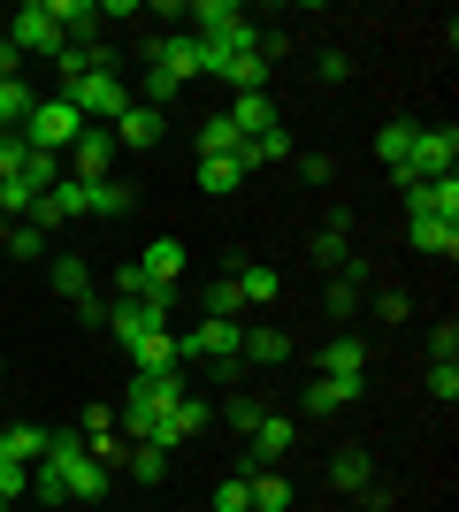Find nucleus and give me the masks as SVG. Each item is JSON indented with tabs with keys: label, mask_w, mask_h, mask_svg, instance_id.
<instances>
[{
	"label": "nucleus",
	"mask_w": 459,
	"mask_h": 512,
	"mask_svg": "<svg viewBox=\"0 0 459 512\" xmlns=\"http://www.w3.org/2000/svg\"><path fill=\"white\" fill-rule=\"evenodd\" d=\"M314 253H322V268H345V260H352L345 253V222H329V230L314 237Z\"/></svg>",
	"instance_id": "4c0bfd02"
},
{
	"label": "nucleus",
	"mask_w": 459,
	"mask_h": 512,
	"mask_svg": "<svg viewBox=\"0 0 459 512\" xmlns=\"http://www.w3.org/2000/svg\"><path fill=\"white\" fill-rule=\"evenodd\" d=\"M452 169H459V130L452 123H444V130H414V161H406L398 184L414 192V184H437V176H452Z\"/></svg>",
	"instance_id": "39448f33"
},
{
	"label": "nucleus",
	"mask_w": 459,
	"mask_h": 512,
	"mask_svg": "<svg viewBox=\"0 0 459 512\" xmlns=\"http://www.w3.org/2000/svg\"><path fill=\"white\" fill-rule=\"evenodd\" d=\"M131 398L153 413H169L176 398H184V367H153V375H131Z\"/></svg>",
	"instance_id": "4468645a"
},
{
	"label": "nucleus",
	"mask_w": 459,
	"mask_h": 512,
	"mask_svg": "<svg viewBox=\"0 0 459 512\" xmlns=\"http://www.w3.org/2000/svg\"><path fill=\"white\" fill-rule=\"evenodd\" d=\"M0 237H8V222H0Z\"/></svg>",
	"instance_id": "49530a36"
},
{
	"label": "nucleus",
	"mask_w": 459,
	"mask_h": 512,
	"mask_svg": "<svg viewBox=\"0 0 459 512\" xmlns=\"http://www.w3.org/2000/svg\"><path fill=\"white\" fill-rule=\"evenodd\" d=\"M222 77L238 92H268V54H238V62H222Z\"/></svg>",
	"instance_id": "c756f323"
},
{
	"label": "nucleus",
	"mask_w": 459,
	"mask_h": 512,
	"mask_svg": "<svg viewBox=\"0 0 459 512\" xmlns=\"http://www.w3.org/2000/svg\"><path fill=\"white\" fill-rule=\"evenodd\" d=\"M230 123H238V138H261V130H276V107H268V92H238Z\"/></svg>",
	"instance_id": "a878e982"
},
{
	"label": "nucleus",
	"mask_w": 459,
	"mask_h": 512,
	"mask_svg": "<svg viewBox=\"0 0 459 512\" xmlns=\"http://www.w3.org/2000/svg\"><path fill=\"white\" fill-rule=\"evenodd\" d=\"M31 490L46 505H62V497H100L108 490V467H92L85 436H46V459L31 467Z\"/></svg>",
	"instance_id": "f257e3e1"
},
{
	"label": "nucleus",
	"mask_w": 459,
	"mask_h": 512,
	"mask_svg": "<svg viewBox=\"0 0 459 512\" xmlns=\"http://www.w3.org/2000/svg\"><path fill=\"white\" fill-rule=\"evenodd\" d=\"M131 352V375H153V367H184V344L169 329H131V337H115Z\"/></svg>",
	"instance_id": "423d86ee"
},
{
	"label": "nucleus",
	"mask_w": 459,
	"mask_h": 512,
	"mask_svg": "<svg viewBox=\"0 0 459 512\" xmlns=\"http://www.w3.org/2000/svg\"><path fill=\"white\" fill-rule=\"evenodd\" d=\"M176 344H184V360H215V367H222V360H238L245 329H238V321H215V314H207L192 337H176Z\"/></svg>",
	"instance_id": "0eeeda50"
},
{
	"label": "nucleus",
	"mask_w": 459,
	"mask_h": 512,
	"mask_svg": "<svg viewBox=\"0 0 459 512\" xmlns=\"http://www.w3.org/2000/svg\"><path fill=\"white\" fill-rule=\"evenodd\" d=\"M146 54H153V69H146V107H153V115H161L184 85H199V77H207V54H199L192 31H169V39H153Z\"/></svg>",
	"instance_id": "f03ea898"
},
{
	"label": "nucleus",
	"mask_w": 459,
	"mask_h": 512,
	"mask_svg": "<svg viewBox=\"0 0 459 512\" xmlns=\"http://www.w3.org/2000/svg\"><path fill=\"white\" fill-rule=\"evenodd\" d=\"M69 153H77V184H100V176L115 169V138H108L100 123L77 130V146H69Z\"/></svg>",
	"instance_id": "9b49d317"
},
{
	"label": "nucleus",
	"mask_w": 459,
	"mask_h": 512,
	"mask_svg": "<svg viewBox=\"0 0 459 512\" xmlns=\"http://www.w3.org/2000/svg\"><path fill=\"white\" fill-rule=\"evenodd\" d=\"M123 467L138 474V482H161V467H169V451H153V444H131V459Z\"/></svg>",
	"instance_id": "c9c22d12"
},
{
	"label": "nucleus",
	"mask_w": 459,
	"mask_h": 512,
	"mask_svg": "<svg viewBox=\"0 0 459 512\" xmlns=\"http://www.w3.org/2000/svg\"><path fill=\"white\" fill-rule=\"evenodd\" d=\"M8 245H16V260H46V230H31V222H8Z\"/></svg>",
	"instance_id": "e433bc0d"
},
{
	"label": "nucleus",
	"mask_w": 459,
	"mask_h": 512,
	"mask_svg": "<svg viewBox=\"0 0 459 512\" xmlns=\"http://www.w3.org/2000/svg\"><path fill=\"white\" fill-rule=\"evenodd\" d=\"M245 497H253V512H291V482H284V474H268V467L245 474Z\"/></svg>",
	"instance_id": "5701e85b"
},
{
	"label": "nucleus",
	"mask_w": 459,
	"mask_h": 512,
	"mask_svg": "<svg viewBox=\"0 0 459 512\" xmlns=\"http://www.w3.org/2000/svg\"><path fill=\"white\" fill-rule=\"evenodd\" d=\"M238 184H245V169H238V161H199V192H238Z\"/></svg>",
	"instance_id": "7c9ffc66"
},
{
	"label": "nucleus",
	"mask_w": 459,
	"mask_h": 512,
	"mask_svg": "<svg viewBox=\"0 0 459 512\" xmlns=\"http://www.w3.org/2000/svg\"><path fill=\"white\" fill-rule=\"evenodd\" d=\"M230 283H238V299H245V306H268L276 291H284V283H276V268H238Z\"/></svg>",
	"instance_id": "c85d7f7f"
},
{
	"label": "nucleus",
	"mask_w": 459,
	"mask_h": 512,
	"mask_svg": "<svg viewBox=\"0 0 459 512\" xmlns=\"http://www.w3.org/2000/svg\"><path fill=\"white\" fill-rule=\"evenodd\" d=\"M329 482L337 490H375V459H368V444H345L337 459H329Z\"/></svg>",
	"instance_id": "a211bd4d"
},
{
	"label": "nucleus",
	"mask_w": 459,
	"mask_h": 512,
	"mask_svg": "<svg viewBox=\"0 0 459 512\" xmlns=\"http://www.w3.org/2000/svg\"><path fill=\"white\" fill-rule=\"evenodd\" d=\"M108 138H115V153H123V146H161V115H153L146 100H131V107L108 123Z\"/></svg>",
	"instance_id": "f8f14e48"
},
{
	"label": "nucleus",
	"mask_w": 459,
	"mask_h": 512,
	"mask_svg": "<svg viewBox=\"0 0 459 512\" xmlns=\"http://www.w3.org/2000/svg\"><path fill=\"white\" fill-rule=\"evenodd\" d=\"M375 161L391 176H406V161H414V123H383L375 130Z\"/></svg>",
	"instance_id": "4be33fe9"
},
{
	"label": "nucleus",
	"mask_w": 459,
	"mask_h": 512,
	"mask_svg": "<svg viewBox=\"0 0 459 512\" xmlns=\"http://www.w3.org/2000/svg\"><path fill=\"white\" fill-rule=\"evenodd\" d=\"M54 62H62V85H77L85 69H100V54H92V46H77V39H62V46H54Z\"/></svg>",
	"instance_id": "2f4dec72"
},
{
	"label": "nucleus",
	"mask_w": 459,
	"mask_h": 512,
	"mask_svg": "<svg viewBox=\"0 0 459 512\" xmlns=\"http://www.w3.org/2000/svg\"><path fill=\"white\" fill-rule=\"evenodd\" d=\"M429 398H437V406L459 398V360H429Z\"/></svg>",
	"instance_id": "72a5a7b5"
},
{
	"label": "nucleus",
	"mask_w": 459,
	"mask_h": 512,
	"mask_svg": "<svg viewBox=\"0 0 459 512\" xmlns=\"http://www.w3.org/2000/svg\"><path fill=\"white\" fill-rule=\"evenodd\" d=\"M406 237H414L421 253H459V222H444V214H406Z\"/></svg>",
	"instance_id": "f3484780"
},
{
	"label": "nucleus",
	"mask_w": 459,
	"mask_h": 512,
	"mask_svg": "<svg viewBox=\"0 0 459 512\" xmlns=\"http://www.w3.org/2000/svg\"><path fill=\"white\" fill-rule=\"evenodd\" d=\"M138 276H146L153 291H176V283H184V245H176V237H153L146 253H138Z\"/></svg>",
	"instance_id": "9d476101"
},
{
	"label": "nucleus",
	"mask_w": 459,
	"mask_h": 512,
	"mask_svg": "<svg viewBox=\"0 0 459 512\" xmlns=\"http://www.w3.org/2000/svg\"><path fill=\"white\" fill-rule=\"evenodd\" d=\"M291 161H299L306 184H329V153H291Z\"/></svg>",
	"instance_id": "79ce46f5"
},
{
	"label": "nucleus",
	"mask_w": 459,
	"mask_h": 512,
	"mask_svg": "<svg viewBox=\"0 0 459 512\" xmlns=\"http://www.w3.org/2000/svg\"><path fill=\"white\" fill-rule=\"evenodd\" d=\"M414 207L406 214H444V222H459V176H437V184H414Z\"/></svg>",
	"instance_id": "aec40b11"
},
{
	"label": "nucleus",
	"mask_w": 459,
	"mask_h": 512,
	"mask_svg": "<svg viewBox=\"0 0 459 512\" xmlns=\"http://www.w3.org/2000/svg\"><path fill=\"white\" fill-rule=\"evenodd\" d=\"M429 352H437V360H459V329H452V321H444L437 337H429Z\"/></svg>",
	"instance_id": "37998d69"
},
{
	"label": "nucleus",
	"mask_w": 459,
	"mask_h": 512,
	"mask_svg": "<svg viewBox=\"0 0 459 512\" xmlns=\"http://www.w3.org/2000/svg\"><path fill=\"white\" fill-rule=\"evenodd\" d=\"M0 512H8V497H0Z\"/></svg>",
	"instance_id": "a18cd8bd"
},
{
	"label": "nucleus",
	"mask_w": 459,
	"mask_h": 512,
	"mask_svg": "<svg viewBox=\"0 0 459 512\" xmlns=\"http://www.w3.org/2000/svg\"><path fill=\"white\" fill-rule=\"evenodd\" d=\"M291 153H299V146H291V130H284V123L253 138V161H291Z\"/></svg>",
	"instance_id": "f704fd0d"
},
{
	"label": "nucleus",
	"mask_w": 459,
	"mask_h": 512,
	"mask_svg": "<svg viewBox=\"0 0 459 512\" xmlns=\"http://www.w3.org/2000/svg\"><path fill=\"white\" fill-rule=\"evenodd\" d=\"M238 283H230V276H215V283H207V314H215V321H238Z\"/></svg>",
	"instance_id": "473e14b6"
},
{
	"label": "nucleus",
	"mask_w": 459,
	"mask_h": 512,
	"mask_svg": "<svg viewBox=\"0 0 459 512\" xmlns=\"http://www.w3.org/2000/svg\"><path fill=\"white\" fill-rule=\"evenodd\" d=\"M238 123H230V115H207V123H199V161H238Z\"/></svg>",
	"instance_id": "412c9836"
},
{
	"label": "nucleus",
	"mask_w": 459,
	"mask_h": 512,
	"mask_svg": "<svg viewBox=\"0 0 459 512\" xmlns=\"http://www.w3.org/2000/svg\"><path fill=\"white\" fill-rule=\"evenodd\" d=\"M207 512H253V497H245V474H230V482L215 490V505H207Z\"/></svg>",
	"instance_id": "58836bf2"
},
{
	"label": "nucleus",
	"mask_w": 459,
	"mask_h": 512,
	"mask_svg": "<svg viewBox=\"0 0 459 512\" xmlns=\"http://www.w3.org/2000/svg\"><path fill=\"white\" fill-rule=\"evenodd\" d=\"M0 77H16V46L0 39Z\"/></svg>",
	"instance_id": "c03bdc74"
},
{
	"label": "nucleus",
	"mask_w": 459,
	"mask_h": 512,
	"mask_svg": "<svg viewBox=\"0 0 459 512\" xmlns=\"http://www.w3.org/2000/svg\"><path fill=\"white\" fill-rule=\"evenodd\" d=\"M16 54H54V46H62V31H54V16H46V0H23L16 8Z\"/></svg>",
	"instance_id": "1a4fd4ad"
},
{
	"label": "nucleus",
	"mask_w": 459,
	"mask_h": 512,
	"mask_svg": "<svg viewBox=\"0 0 459 512\" xmlns=\"http://www.w3.org/2000/svg\"><path fill=\"white\" fill-rule=\"evenodd\" d=\"M184 16L199 23L192 39H215V31H230V23H245V8H238V0H192V8H184Z\"/></svg>",
	"instance_id": "b1692460"
},
{
	"label": "nucleus",
	"mask_w": 459,
	"mask_h": 512,
	"mask_svg": "<svg viewBox=\"0 0 459 512\" xmlns=\"http://www.w3.org/2000/svg\"><path fill=\"white\" fill-rule=\"evenodd\" d=\"M291 436H299V428H291L284 413H261V428L245 436V444H253V467H268V459H284V451H291ZM253 467H245V474H253Z\"/></svg>",
	"instance_id": "dca6fc26"
},
{
	"label": "nucleus",
	"mask_w": 459,
	"mask_h": 512,
	"mask_svg": "<svg viewBox=\"0 0 459 512\" xmlns=\"http://www.w3.org/2000/svg\"><path fill=\"white\" fill-rule=\"evenodd\" d=\"M352 398H360V383H352V375H314V383L299 390V413H314V421H322V413L352 406Z\"/></svg>",
	"instance_id": "ddd939ff"
},
{
	"label": "nucleus",
	"mask_w": 459,
	"mask_h": 512,
	"mask_svg": "<svg viewBox=\"0 0 459 512\" xmlns=\"http://www.w3.org/2000/svg\"><path fill=\"white\" fill-rule=\"evenodd\" d=\"M62 100L77 107V115H85V123H100V130H108L115 115H123V107H131V85H123V77H115V69L100 62V69H85V77H77V85H62Z\"/></svg>",
	"instance_id": "7ed1b4c3"
},
{
	"label": "nucleus",
	"mask_w": 459,
	"mask_h": 512,
	"mask_svg": "<svg viewBox=\"0 0 459 512\" xmlns=\"http://www.w3.org/2000/svg\"><path fill=\"white\" fill-rule=\"evenodd\" d=\"M238 360H253V367H276V360H291V337H284V329H245Z\"/></svg>",
	"instance_id": "393cba45"
},
{
	"label": "nucleus",
	"mask_w": 459,
	"mask_h": 512,
	"mask_svg": "<svg viewBox=\"0 0 459 512\" xmlns=\"http://www.w3.org/2000/svg\"><path fill=\"white\" fill-rule=\"evenodd\" d=\"M46 268H54V291H62V299H77V306L92 299V268L85 260H46Z\"/></svg>",
	"instance_id": "cd10ccee"
},
{
	"label": "nucleus",
	"mask_w": 459,
	"mask_h": 512,
	"mask_svg": "<svg viewBox=\"0 0 459 512\" xmlns=\"http://www.w3.org/2000/svg\"><path fill=\"white\" fill-rule=\"evenodd\" d=\"M199 428H207V406H199L192 390H184V398H176V406L161 413V428H153V451H176V444H192Z\"/></svg>",
	"instance_id": "6e6552de"
},
{
	"label": "nucleus",
	"mask_w": 459,
	"mask_h": 512,
	"mask_svg": "<svg viewBox=\"0 0 459 512\" xmlns=\"http://www.w3.org/2000/svg\"><path fill=\"white\" fill-rule=\"evenodd\" d=\"M138 291H153V283L138 276V260H131V268H115V299H138Z\"/></svg>",
	"instance_id": "a19ab883"
},
{
	"label": "nucleus",
	"mask_w": 459,
	"mask_h": 512,
	"mask_svg": "<svg viewBox=\"0 0 459 512\" xmlns=\"http://www.w3.org/2000/svg\"><path fill=\"white\" fill-rule=\"evenodd\" d=\"M131 207V184L123 176H100V184H85V214H123Z\"/></svg>",
	"instance_id": "bb28decb"
},
{
	"label": "nucleus",
	"mask_w": 459,
	"mask_h": 512,
	"mask_svg": "<svg viewBox=\"0 0 459 512\" xmlns=\"http://www.w3.org/2000/svg\"><path fill=\"white\" fill-rule=\"evenodd\" d=\"M69 214H85V184H77V176H62V184L31 207V230H54V222H69Z\"/></svg>",
	"instance_id": "2eb2a0df"
},
{
	"label": "nucleus",
	"mask_w": 459,
	"mask_h": 512,
	"mask_svg": "<svg viewBox=\"0 0 459 512\" xmlns=\"http://www.w3.org/2000/svg\"><path fill=\"white\" fill-rule=\"evenodd\" d=\"M360 367H368V344L345 329V337H329V344H322V367H314V375H352V383H360Z\"/></svg>",
	"instance_id": "6ab92c4d"
},
{
	"label": "nucleus",
	"mask_w": 459,
	"mask_h": 512,
	"mask_svg": "<svg viewBox=\"0 0 459 512\" xmlns=\"http://www.w3.org/2000/svg\"><path fill=\"white\" fill-rule=\"evenodd\" d=\"M77 130H85V115H77V107L54 92V100H39L31 115H23V146H31V153H54V161H62V153L77 146Z\"/></svg>",
	"instance_id": "20e7f679"
},
{
	"label": "nucleus",
	"mask_w": 459,
	"mask_h": 512,
	"mask_svg": "<svg viewBox=\"0 0 459 512\" xmlns=\"http://www.w3.org/2000/svg\"><path fill=\"white\" fill-rule=\"evenodd\" d=\"M230 428L253 436V428H261V398H245V390H238V398H230Z\"/></svg>",
	"instance_id": "ea45409f"
}]
</instances>
